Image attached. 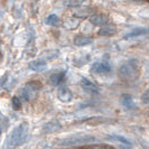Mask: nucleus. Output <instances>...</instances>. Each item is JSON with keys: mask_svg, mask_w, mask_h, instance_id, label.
I'll return each instance as SVG.
<instances>
[{"mask_svg": "<svg viewBox=\"0 0 149 149\" xmlns=\"http://www.w3.org/2000/svg\"><path fill=\"white\" fill-rule=\"evenodd\" d=\"M27 132H28V125L25 122L14 129V131L11 132V136L8 140L7 149H15L16 147L24 143L27 138Z\"/></svg>", "mask_w": 149, "mask_h": 149, "instance_id": "1", "label": "nucleus"}, {"mask_svg": "<svg viewBox=\"0 0 149 149\" xmlns=\"http://www.w3.org/2000/svg\"><path fill=\"white\" fill-rule=\"evenodd\" d=\"M119 75L126 81H136L139 77L138 72V62L136 60H131L123 64L119 68Z\"/></svg>", "mask_w": 149, "mask_h": 149, "instance_id": "2", "label": "nucleus"}, {"mask_svg": "<svg viewBox=\"0 0 149 149\" xmlns=\"http://www.w3.org/2000/svg\"><path fill=\"white\" fill-rule=\"evenodd\" d=\"M91 72L94 74H108L111 72V65L107 62H101V63H94L91 67Z\"/></svg>", "mask_w": 149, "mask_h": 149, "instance_id": "3", "label": "nucleus"}, {"mask_svg": "<svg viewBox=\"0 0 149 149\" xmlns=\"http://www.w3.org/2000/svg\"><path fill=\"white\" fill-rule=\"evenodd\" d=\"M57 97H58V100H60L61 102L68 103V102H71V100L73 97V94H72V92L67 89L66 86H62L57 91Z\"/></svg>", "mask_w": 149, "mask_h": 149, "instance_id": "4", "label": "nucleus"}, {"mask_svg": "<svg viewBox=\"0 0 149 149\" xmlns=\"http://www.w3.org/2000/svg\"><path fill=\"white\" fill-rule=\"evenodd\" d=\"M61 129H62V126H61L60 122L57 120H53V121H49L48 123H46L43 127V132L44 134H54Z\"/></svg>", "mask_w": 149, "mask_h": 149, "instance_id": "5", "label": "nucleus"}, {"mask_svg": "<svg viewBox=\"0 0 149 149\" xmlns=\"http://www.w3.org/2000/svg\"><path fill=\"white\" fill-rule=\"evenodd\" d=\"M90 141H94V137H88V138H75V139H68L61 142L63 146H74V145H80V143H86Z\"/></svg>", "mask_w": 149, "mask_h": 149, "instance_id": "6", "label": "nucleus"}, {"mask_svg": "<svg viewBox=\"0 0 149 149\" xmlns=\"http://www.w3.org/2000/svg\"><path fill=\"white\" fill-rule=\"evenodd\" d=\"M81 86L84 89V91L90 92V93H99L100 92V89L95 84H93L91 81H89L88 79H82L81 80Z\"/></svg>", "mask_w": 149, "mask_h": 149, "instance_id": "7", "label": "nucleus"}, {"mask_svg": "<svg viewBox=\"0 0 149 149\" xmlns=\"http://www.w3.org/2000/svg\"><path fill=\"white\" fill-rule=\"evenodd\" d=\"M120 102H121V104L123 105L125 108H127L129 110L136 108V103H134V99L129 94H122L121 97H120Z\"/></svg>", "mask_w": 149, "mask_h": 149, "instance_id": "8", "label": "nucleus"}, {"mask_svg": "<svg viewBox=\"0 0 149 149\" xmlns=\"http://www.w3.org/2000/svg\"><path fill=\"white\" fill-rule=\"evenodd\" d=\"M29 68L36 72H42L46 68V62L44 60H36L29 63Z\"/></svg>", "mask_w": 149, "mask_h": 149, "instance_id": "9", "label": "nucleus"}, {"mask_svg": "<svg viewBox=\"0 0 149 149\" xmlns=\"http://www.w3.org/2000/svg\"><path fill=\"white\" fill-rule=\"evenodd\" d=\"M147 33H148V29L146 28H137V29H134L131 33L127 34L125 38L128 39V38H134V37H139V36H147Z\"/></svg>", "mask_w": 149, "mask_h": 149, "instance_id": "10", "label": "nucleus"}, {"mask_svg": "<svg viewBox=\"0 0 149 149\" xmlns=\"http://www.w3.org/2000/svg\"><path fill=\"white\" fill-rule=\"evenodd\" d=\"M90 20H91V22H92L93 25H97V26H103V25H105L107 22H108V19H107L105 16H103V15L91 16Z\"/></svg>", "mask_w": 149, "mask_h": 149, "instance_id": "11", "label": "nucleus"}, {"mask_svg": "<svg viewBox=\"0 0 149 149\" xmlns=\"http://www.w3.org/2000/svg\"><path fill=\"white\" fill-rule=\"evenodd\" d=\"M92 43V38L88 37V36H82V35H79L76 36L74 39V44L76 46H85V45H89Z\"/></svg>", "mask_w": 149, "mask_h": 149, "instance_id": "12", "label": "nucleus"}, {"mask_svg": "<svg viewBox=\"0 0 149 149\" xmlns=\"http://www.w3.org/2000/svg\"><path fill=\"white\" fill-rule=\"evenodd\" d=\"M65 76V72H60V73H55L49 77V83L52 85H58L61 84V82L64 80Z\"/></svg>", "mask_w": 149, "mask_h": 149, "instance_id": "13", "label": "nucleus"}, {"mask_svg": "<svg viewBox=\"0 0 149 149\" xmlns=\"http://www.w3.org/2000/svg\"><path fill=\"white\" fill-rule=\"evenodd\" d=\"M42 83L39 82V81H29L28 83H26V85H25V88H27L28 90L30 91H33V92H36L38 93L40 89H42Z\"/></svg>", "mask_w": 149, "mask_h": 149, "instance_id": "14", "label": "nucleus"}, {"mask_svg": "<svg viewBox=\"0 0 149 149\" xmlns=\"http://www.w3.org/2000/svg\"><path fill=\"white\" fill-rule=\"evenodd\" d=\"M99 36H111L113 34H116V27L113 26H104L99 30Z\"/></svg>", "mask_w": 149, "mask_h": 149, "instance_id": "15", "label": "nucleus"}, {"mask_svg": "<svg viewBox=\"0 0 149 149\" xmlns=\"http://www.w3.org/2000/svg\"><path fill=\"white\" fill-rule=\"evenodd\" d=\"M45 22H46L47 25H49V26L56 27V26H58V25H60V18H58L56 15H51L46 18Z\"/></svg>", "mask_w": 149, "mask_h": 149, "instance_id": "16", "label": "nucleus"}, {"mask_svg": "<svg viewBox=\"0 0 149 149\" xmlns=\"http://www.w3.org/2000/svg\"><path fill=\"white\" fill-rule=\"evenodd\" d=\"M104 122H110L109 119H105V118H101V117H95V118H92L86 121V123L89 125H100V123H104Z\"/></svg>", "mask_w": 149, "mask_h": 149, "instance_id": "17", "label": "nucleus"}, {"mask_svg": "<svg viewBox=\"0 0 149 149\" xmlns=\"http://www.w3.org/2000/svg\"><path fill=\"white\" fill-rule=\"evenodd\" d=\"M13 108L15 109V110H19L20 108H22V102H20V99L18 97H13Z\"/></svg>", "mask_w": 149, "mask_h": 149, "instance_id": "18", "label": "nucleus"}, {"mask_svg": "<svg viewBox=\"0 0 149 149\" xmlns=\"http://www.w3.org/2000/svg\"><path fill=\"white\" fill-rule=\"evenodd\" d=\"M84 0H66L65 1V5L68 7H75V6H79L81 5Z\"/></svg>", "mask_w": 149, "mask_h": 149, "instance_id": "19", "label": "nucleus"}, {"mask_svg": "<svg viewBox=\"0 0 149 149\" xmlns=\"http://www.w3.org/2000/svg\"><path fill=\"white\" fill-rule=\"evenodd\" d=\"M141 102H142V103H145V104L149 103V89L147 90V91H145V92L142 93V95H141Z\"/></svg>", "mask_w": 149, "mask_h": 149, "instance_id": "20", "label": "nucleus"}, {"mask_svg": "<svg viewBox=\"0 0 149 149\" xmlns=\"http://www.w3.org/2000/svg\"><path fill=\"white\" fill-rule=\"evenodd\" d=\"M7 77H8V74L6 73V74L3 75L1 79H0V86H2L5 83H6V81H7Z\"/></svg>", "mask_w": 149, "mask_h": 149, "instance_id": "21", "label": "nucleus"}, {"mask_svg": "<svg viewBox=\"0 0 149 149\" xmlns=\"http://www.w3.org/2000/svg\"><path fill=\"white\" fill-rule=\"evenodd\" d=\"M90 149H112V148L108 147V146H92V147H90Z\"/></svg>", "mask_w": 149, "mask_h": 149, "instance_id": "22", "label": "nucleus"}, {"mask_svg": "<svg viewBox=\"0 0 149 149\" xmlns=\"http://www.w3.org/2000/svg\"><path fill=\"white\" fill-rule=\"evenodd\" d=\"M1 58H2V55H1V52H0V61H1Z\"/></svg>", "mask_w": 149, "mask_h": 149, "instance_id": "23", "label": "nucleus"}, {"mask_svg": "<svg viewBox=\"0 0 149 149\" xmlns=\"http://www.w3.org/2000/svg\"><path fill=\"white\" fill-rule=\"evenodd\" d=\"M76 149H82V148H76Z\"/></svg>", "mask_w": 149, "mask_h": 149, "instance_id": "24", "label": "nucleus"}, {"mask_svg": "<svg viewBox=\"0 0 149 149\" xmlns=\"http://www.w3.org/2000/svg\"><path fill=\"white\" fill-rule=\"evenodd\" d=\"M136 1H138V0H136Z\"/></svg>", "mask_w": 149, "mask_h": 149, "instance_id": "25", "label": "nucleus"}, {"mask_svg": "<svg viewBox=\"0 0 149 149\" xmlns=\"http://www.w3.org/2000/svg\"><path fill=\"white\" fill-rule=\"evenodd\" d=\"M148 1H149V0H148Z\"/></svg>", "mask_w": 149, "mask_h": 149, "instance_id": "26", "label": "nucleus"}]
</instances>
